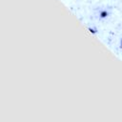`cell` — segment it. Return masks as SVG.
<instances>
[{
  "label": "cell",
  "instance_id": "obj_2",
  "mask_svg": "<svg viewBox=\"0 0 122 122\" xmlns=\"http://www.w3.org/2000/svg\"><path fill=\"white\" fill-rule=\"evenodd\" d=\"M90 30H91V31H92V32H96V30H95V29H92V28H90Z\"/></svg>",
  "mask_w": 122,
  "mask_h": 122
},
{
  "label": "cell",
  "instance_id": "obj_1",
  "mask_svg": "<svg viewBox=\"0 0 122 122\" xmlns=\"http://www.w3.org/2000/svg\"><path fill=\"white\" fill-rule=\"evenodd\" d=\"M109 14H110V12H109L107 10H101L99 11V17H100L101 19L107 18V17L109 16Z\"/></svg>",
  "mask_w": 122,
  "mask_h": 122
}]
</instances>
